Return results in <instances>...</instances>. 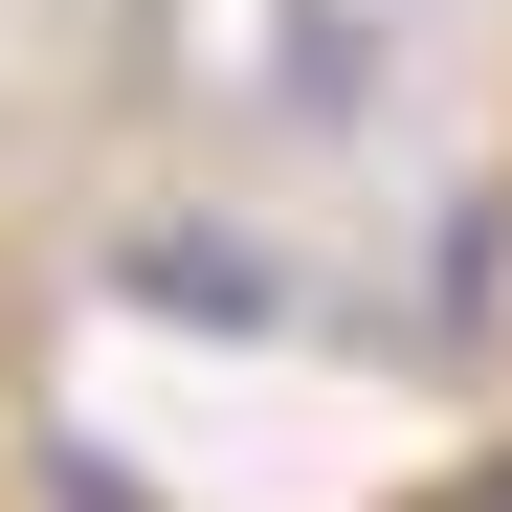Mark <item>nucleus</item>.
Wrapping results in <instances>:
<instances>
[{
    "instance_id": "nucleus-3",
    "label": "nucleus",
    "mask_w": 512,
    "mask_h": 512,
    "mask_svg": "<svg viewBox=\"0 0 512 512\" xmlns=\"http://www.w3.org/2000/svg\"><path fill=\"white\" fill-rule=\"evenodd\" d=\"M23 490H45V512H156V490L90 446V423H45V446H23Z\"/></svg>"
},
{
    "instance_id": "nucleus-2",
    "label": "nucleus",
    "mask_w": 512,
    "mask_h": 512,
    "mask_svg": "<svg viewBox=\"0 0 512 512\" xmlns=\"http://www.w3.org/2000/svg\"><path fill=\"white\" fill-rule=\"evenodd\" d=\"M357 90H379V45H357V0H290V112H312V134H357Z\"/></svg>"
},
{
    "instance_id": "nucleus-1",
    "label": "nucleus",
    "mask_w": 512,
    "mask_h": 512,
    "mask_svg": "<svg viewBox=\"0 0 512 512\" xmlns=\"http://www.w3.org/2000/svg\"><path fill=\"white\" fill-rule=\"evenodd\" d=\"M112 312H156V334H290V245L268 223H112Z\"/></svg>"
},
{
    "instance_id": "nucleus-4",
    "label": "nucleus",
    "mask_w": 512,
    "mask_h": 512,
    "mask_svg": "<svg viewBox=\"0 0 512 512\" xmlns=\"http://www.w3.org/2000/svg\"><path fill=\"white\" fill-rule=\"evenodd\" d=\"M401 512H512V446H468V468H423Z\"/></svg>"
}]
</instances>
